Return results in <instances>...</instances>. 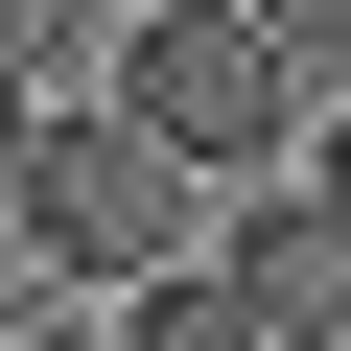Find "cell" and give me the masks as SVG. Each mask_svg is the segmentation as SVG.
<instances>
[{"label":"cell","mask_w":351,"mask_h":351,"mask_svg":"<svg viewBox=\"0 0 351 351\" xmlns=\"http://www.w3.org/2000/svg\"><path fill=\"white\" fill-rule=\"evenodd\" d=\"M94 117H141L188 188L258 211L281 164H304V24H281V0H164V24H117V94Z\"/></svg>","instance_id":"1"},{"label":"cell","mask_w":351,"mask_h":351,"mask_svg":"<svg viewBox=\"0 0 351 351\" xmlns=\"http://www.w3.org/2000/svg\"><path fill=\"white\" fill-rule=\"evenodd\" d=\"M0 234H24L71 304H141V281H188V164H164L141 117H94V94H24V188H0Z\"/></svg>","instance_id":"2"},{"label":"cell","mask_w":351,"mask_h":351,"mask_svg":"<svg viewBox=\"0 0 351 351\" xmlns=\"http://www.w3.org/2000/svg\"><path fill=\"white\" fill-rule=\"evenodd\" d=\"M234 328H258V351H351V258H328V211H304V188H258V211H234Z\"/></svg>","instance_id":"3"},{"label":"cell","mask_w":351,"mask_h":351,"mask_svg":"<svg viewBox=\"0 0 351 351\" xmlns=\"http://www.w3.org/2000/svg\"><path fill=\"white\" fill-rule=\"evenodd\" d=\"M94 351H258V328H234V281H141V304H94Z\"/></svg>","instance_id":"4"},{"label":"cell","mask_w":351,"mask_h":351,"mask_svg":"<svg viewBox=\"0 0 351 351\" xmlns=\"http://www.w3.org/2000/svg\"><path fill=\"white\" fill-rule=\"evenodd\" d=\"M281 188L328 211V258H351V117H304V164H281Z\"/></svg>","instance_id":"5"},{"label":"cell","mask_w":351,"mask_h":351,"mask_svg":"<svg viewBox=\"0 0 351 351\" xmlns=\"http://www.w3.org/2000/svg\"><path fill=\"white\" fill-rule=\"evenodd\" d=\"M0 188H24V94H0Z\"/></svg>","instance_id":"6"}]
</instances>
